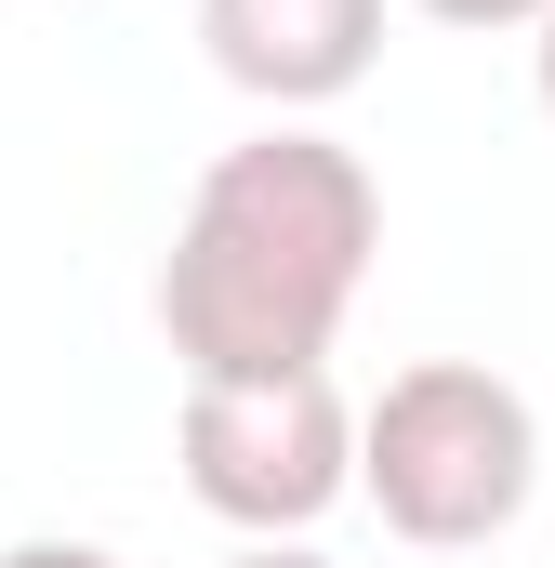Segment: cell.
<instances>
[{"label": "cell", "mask_w": 555, "mask_h": 568, "mask_svg": "<svg viewBox=\"0 0 555 568\" xmlns=\"http://www.w3.org/2000/svg\"><path fill=\"white\" fill-rule=\"evenodd\" d=\"M423 13H436V27H543L555 0H423Z\"/></svg>", "instance_id": "cell-5"}, {"label": "cell", "mask_w": 555, "mask_h": 568, "mask_svg": "<svg viewBox=\"0 0 555 568\" xmlns=\"http://www.w3.org/2000/svg\"><path fill=\"white\" fill-rule=\"evenodd\" d=\"M225 568H331V556H317V542H239Z\"/></svg>", "instance_id": "cell-7"}, {"label": "cell", "mask_w": 555, "mask_h": 568, "mask_svg": "<svg viewBox=\"0 0 555 568\" xmlns=\"http://www.w3.org/2000/svg\"><path fill=\"white\" fill-rule=\"evenodd\" d=\"M0 568H120V556H107V542H13Z\"/></svg>", "instance_id": "cell-6"}, {"label": "cell", "mask_w": 555, "mask_h": 568, "mask_svg": "<svg viewBox=\"0 0 555 568\" xmlns=\"http://www.w3.org/2000/svg\"><path fill=\"white\" fill-rule=\"evenodd\" d=\"M543 120H555V13H543Z\"/></svg>", "instance_id": "cell-8"}, {"label": "cell", "mask_w": 555, "mask_h": 568, "mask_svg": "<svg viewBox=\"0 0 555 568\" xmlns=\"http://www.w3.org/2000/svg\"><path fill=\"white\" fill-rule=\"evenodd\" d=\"M185 489L252 529V542H304L344 489H357V410L331 371H265V384H185Z\"/></svg>", "instance_id": "cell-3"}, {"label": "cell", "mask_w": 555, "mask_h": 568, "mask_svg": "<svg viewBox=\"0 0 555 568\" xmlns=\"http://www.w3.org/2000/svg\"><path fill=\"white\" fill-rule=\"evenodd\" d=\"M199 40H212V67H225L252 106L304 120V106H344V93L371 80L384 0H199Z\"/></svg>", "instance_id": "cell-4"}, {"label": "cell", "mask_w": 555, "mask_h": 568, "mask_svg": "<svg viewBox=\"0 0 555 568\" xmlns=\"http://www.w3.org/2000/svg\"><path fill=\"white\" fill-rule=\"evenodd\" d=\"M371 252H384V185L357 145L304 133V120L225 145L159 265V331H172L185 384L331 371V331L371 291Z\"/></svg>", "instance_id": "cell-1"}, {"label": "cell", "mask_w": 555, "mask_h": 568, "mask_svg": "<svg viewBox=\"0 0 555 568\" xmlns=\"http://www.w3.org/2000/svg\"><path fill=\"white\" fill-rule=\"evenodd\" d=\"M357 489L384 503V529L423 556L503 542L543 489V424L490 357H411L371 410H357Z\"/></svg>", "instance_id": "cell-2"}]
</instances>
